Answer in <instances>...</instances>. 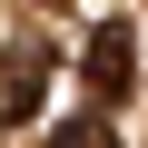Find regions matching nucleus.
<instances>
[{"label": "nucleus", "mask_w": 148, "mask_h": 148, "mask_svg": "<svg viewBox=\"0 0 148 148\" xmlns=\"http://www.w3.org/2000/svg\"><path fill=\"white\" fill-rule=\"evenodd\" d=\"M79 69H89V99H99V109H109V99H128V79H138V49H128V30L109 20V30L79 49Z\"/></svg>", "instance_id": "1"}, {"label": "nucleus", "mask_w": 148, "mask_h": 148, "mask_svg": "<svg viewBox=\"0 0 148 148\" xmlns=\"http://www.w3.org/2000/svg\"><path fill=\"white\" fill-rule=\"evenodd\" d=\"M30 99H40V59H30V49H20V59H10V69H0V109H30Z\"/></svg>", "instance_id": "2"}, {"label": "nucleus", "mask_w": 148, "mask_h": 148, "mask_svg": "<svg viewBox=\"0 0 148 148\" xmlns=\"http://www.w3.org/2000/svg\"><path fill=\"white\" fill-rule=\"evenodd\" d=\"M49 148H119V138H109V119L89 109V119H59V138H49Z\"/></svg>", "instance_id": "3"}]
</instances>
